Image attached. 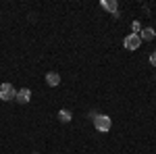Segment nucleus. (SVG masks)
<instances>
[{
	"label": "nucleus",
	"mask_w": 156,
	"mask_h": 154,
	"mask_svg": "<svg viewBox=\"0 0 156 154\" xmlns=\"http://www.w3.org/2000/svg\"><path fill=\"white\" fill-rule=\"evenodd\" d=\"M19 104H27L29 100H31V90H27V88H23V90H19L17 92V98H15Z\"/></svg>",
	"instance_id": "nucleus-4"
},
{
	"label": "nucleus",
	"mask_w": 156,
	"mask_h": 154,
	"mask_svg": "<svg viewBox=\"0 0 156 154\" xmlns=\"http://www.w3.org/2000/svg\"><path fill=\"white\" fill-rule=\"evenodd\" d=\"M100 6H102V9H106V11H110L112 15H117V13H119V2H117V0H102V2H100Z\"/></svg>",
	"instance_id": "nucleus-5"
},
{
	"label": "nucleus",
	"mask_w": 156,
	"mask_h": 154,
	"mask_svg": "<svg viewBox=\"0 0 156 154\" xmlns=\"http://www.w3.org/2000/svg\"><path fill=\"white\" fill-rule=\"evenodd\" d=\"M150 65H152V67H156V50L150 54Z\"/></svg>",
	"instance_id": "nucleus-10"
},
{
	"label": "nucleus",
	"mask_w": 156,
	"mask_h": 154,
	"mask_svg": "<svg viewBox=\"0 0 156 154\" xmlns=\"http://www.w3.org/2000/svg\"><path fill=\"white\" fill-rule=\"evenodd\" d=\"M46 83H48L50 88H56L60 83V75L58 73H54V71H48L46 73Z\"/></svg>",
	"instance_id": "nucleus-6"
},
{
	"label": "nucleus",
	"mask_w": 156,
	"mask_h": 154,
	"mask_svg": "<svg viewBox=\"0 0 156 154\" xmlns=\"http://www.w3.org/2000/svg\"><path fill=\"white\" fill-rule=\"evenodd\" d=\"M140 31H142V25H140V21H133V23H131V34H135V36H137Z\"/></svg>",
	"instance_id": "nucleus-9"
},
{
	"label": "nucleus",
	"mask_w": 156,
	"mask_h": 154,
	"mask_svg": "<svg viewBox=\"0 0 156 154\" xmlns=\"http://www.w3.org/2000/svg\"><path fill=\"white\" fill-rule=\"evenodd\" d=\"M94 127H96L100 133H106V131H110V127H112V121H110L108 115H96V117H94Z\"/></svg>",
	"instance_id": "nucleus-1"
},
{
	"label": "nucleus",
	"mask_w": 156,
	"mask_h": 154,
	"mask_svg": "<svg viewBox=\"0 0 156 154\" xmlns=\"http://www.w3.org/2000/svg\"><path fill=\"white\" fill-rule=\"evenodd\" d=\"M140 44H142V40H140V36H135V34H129V36L123 40V46L127 48V50H137Z\"/></svg>",
	"instance_id": "nucleus-3"
},
{
	"label": "nucleus",
	"mask_w": 156,
	"mask_h": 154,
	"mask_svg": "<svg viewBox=\"0 0 156 154\" xmlns=\"http://www.w3.org/2000/svg\"><path fill=\"white\" fill-rule=\"evenodd\" d=\"M17 98V90L12 88V83H0V100L11 102Z\"/></svg>",
	"instance_id": "nucleus-2"
},
{
	"label": "nucleus",
	"mask_w": 156,
	"mask_h": 154,
	"mask_svg": "<svg viewBox=\"0 0 156 154\" xmlns=\"http://www.w3.org/2000/svg\"><path fill=\"white\" fill-rule=\"evenodd\" d=\"M137 36H140V40H154V38H156V31L152 29V27H144Z\"/></svg>",
	"instance_id": "nucleus-7"
},
{
	"label": "nucleus",
	"mask_w": 156,
	"mask_h": 154,
	"mask_svg": "<svg viewBox=\"0 0 156 154\" xmlns=\"http://www.w3.org/2000/svg\"><path fill=\"white\" fill-rule=\"evenodd\" d=\"M58 119L62 121V123H69V121L73 119L71 110H67V108H60V110H58Z\"/></svg>",
	"instance_id": "nucleus-8"
}]
</instances>
